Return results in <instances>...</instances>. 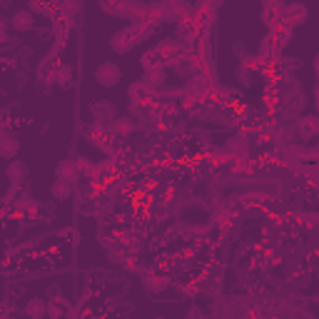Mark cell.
<instances>
[{
    "mask_svg": "<svg viewBox=\"0 0 319 319\" xmlns=\"http://www.w3.org/2000/svg\"><path fill=\"white\" fill-rule=\"evenodd\" d=\"M95 78L100 85H115L120 80V68L112 65V63H102L97 70H95Z\"/></svg>",
    "mask_w": 319,
    "mask_h": 319,
    "instance_id": "1",
    "label": "cell"
},
{
    "mask_svg": "<svg viewBox=\"0 0 319 319\" xmlns=\"http://www.w3.org/2000/svg\"><path fill=\"white\" fill-rule=\"evenodd\" d=\"M75 175H78V162H70V160H63V162L58 165V180H65V182H70V180H75Z\"/></svg>",
    "mask_w": 319,
    "mask_h": 319,
    "instance_id": "2",
    "label": "cell"
},
{
    "mask_svg": "<svg viewBox=\"0 0 319 319\" xmlns=\"http://www.w3.org/2000/svg\"><path fill=\"white\" fill-rule=\"evenodd\" d=\"M50 192H53V197L55 200H68L70 197V182H65V180H55L53 182V187H50Z\"/></svg>",
    "mask_w": 319,
    "mask_h": 319,
    "instance_id": "3",
    "label": "cell"
},
{
    "mask_svg": "<svg viewBox=\"0 0 319 319\" xmlns=\"http://www.w3.org/2000/svg\"><path fill=\"white\" fill-rule=\"evenodd\" d=\"M28 314H30V317H35V319H40V317L45 314V302H43V299H30V304H28Z\"/></svg>",
    "mask_w": 319,
    "mask_h": 319,
    "instance_id": "4",
    "label": "cell"
},
{
    "mask_svg": "<svg viewBox=\"0 0 319 319\" xmlns=\"http://www.w3.org/2000/svg\"><path fill=\"white\" fill-rule=\"evenodd\" d=\"M13 20H15V28H20V30H25V28H30V25H33V18H30V13H18Z\"/></svg>",
    "mask_w": 319,
    "mask_h": 319,
    "instance_id": "5",
    "label": "cell"
},
{
    "mask_svg": "<svg viewBox=\"0 0 319 319\" xmlns=\"http://www.w3.org/2000/svg\"><path fill=\"white\" fill-rule=\"evenodd\" d=\"M15 150H18V142L8 140V142H5V147H3V155H5V157H13V155H15Z\"/></svg>",
    "mask_w": 319,
    "mask_h": 319,
    "instance_id": "6",
    "label": "cell"
},
{
    "mask_svg": "<svg viewBox=\"0 0 319 319\" xmlns=\"http://www.w3.org/2000/svg\"><path fill=\"white\" fill-rule=\"evenodd\" d=\"M115 130H117V132H130L132 125H130L127 120H122V122H115Z\"/></svg>",
    "mask_w": 319,
    "mask_h": 319,
    "instance_id": "7",
    "label": "cell"
}]
</instances>
